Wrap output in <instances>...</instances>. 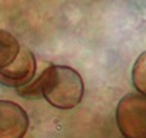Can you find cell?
Instances as JSON below:
<instances>
[{"instance_id":"cell-1","label":"cell","mask_w":146,"mask_h":138,"mask_svg":"<svg viewBox=\"0 0 146 138\" xmlns=\"http://www.w3.org/2000/svg\"><path fill=\"white\" fill-rule=\"evenodd\" d=\"M41 97L57 109H73L83 97V80L80 74L67 66H48L36 77Z\"/></svg>"},{"instance_id":"cell-2","label":"cell","mask_w":146,"mask_h":138,"mask_svg":"<svg viewBox=\"0 0 146 138\" xmlns=\"http://www.w3.org/2000/svg\"><path fill=\"white\" fill-rule=\"evenodd\" d=\"M115 121L124 138H146V96L126 95L117 105Z\"/></svg>"},{"instance_id":"cell-3","label":"cell","mask_w":146,"mask_h":138,"mask_svg":"<svg viewBox=\"0 0 146 138\" xmlns=\"http://www.w3.org/2000/svg\"><path fill=\"white\" fill-rule=\"evenodd\" d=\"M35 71H36L35 55L28 48L21 47L16 58L9 66L0 68V84L19 89V87H23L32 81Z\"/></svg>"},{"instance_id":"cell-4","label":"cell","mask_w":146,"mask_h":138,"mask_svg":"<svg viewBox=\"0 0 146 138\" xmlns=\"http://www.w3.org/2000/svg\"><path fill=\"white\" fill-rule=\"evenodd\" d=\"M28 127L25 109L9 100H0V138H23Z\"/></svg>"},{"instance_id":"cell-5","label":"cell","mask_w":146,"mask_h":138,"mask_svg":"<svg viewBox=\"0 0 146 138\" xmlns=\"http://www.w3.org/2000/svg\"><path fill=\"white\" fill-rule=\"evenodd\" d=\"M21 49L18 39L7 31L0 29V68L9 66Z\"/></svg>"},{"instance_id":"cell-6","label":"cell","mask_w":146,"mask_h":138,"mask_svg":"<svg viewBox=\"0 0 146 138\" xmlns=\"http://www.w3.org/2000/svg\"><path fill=\"white\" fill-rule=\"evenodd\" d=\"M131 81L140 95L146 96V51H143L135 61L131 70Z\"/></svg>"}]
</instances>
